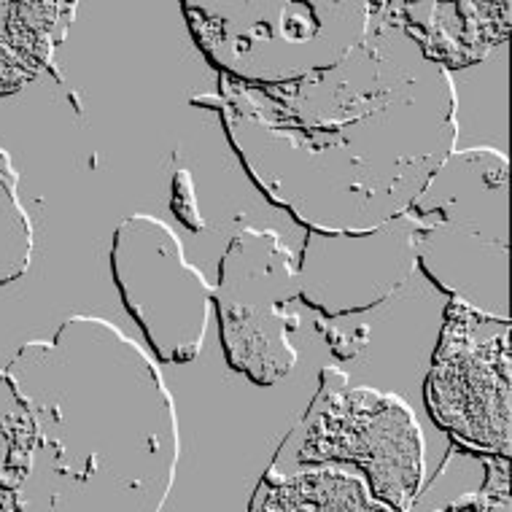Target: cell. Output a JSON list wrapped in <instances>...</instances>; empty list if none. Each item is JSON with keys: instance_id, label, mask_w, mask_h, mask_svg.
<instances>
[{"instance_id": "cell-9", "label": "cell", "mask_w": 512, "mask_h": 512, "mask_svg": "<svg viewBox=\"0 0 512 512\" xmlns=\"http://www.w3.org/2000/svg\"><path fill=\"white\" fill-rule=\"evenodd\" d=\"M386 14L445 71L480 62L512 27V3H386Z\"/></svg>"}, {"instance_id": "cell-6", "label": "cell", "mask_w": 512, "mask_h": 512, "mask_svg": "<svg viewBox=\"0 0 512 512\" xmlns=\"http://www.w3.org/2000/svg\"><path fill=\"white\" fill-rule=\"evenodd\" d=\"M111 270L124 308L133 313L159 362H195L208 332L213 286L186 262L168 224L146 213L122 221Z\"/></svg>"}, {"instance_id": "cell-14", "label": "cell", "mask_w": 512, "mask_h": 512, "mask_svg": "<svg viewBox=\"0 0 512 512\" xmlns=\"http://www.w3.org/2000/svg\"><path fill=\"white\" fill-rule=\"evenodd\" d=\"M480 512H510V486H507V477L502 480L499 486V494L494 488H486V499L480 504Z\"/></svg>"}, {"instance_id": "cell-8", "label": "cell", "mask_w": 512, "mask_h": 512, "mask_svg": "<svg viewBox=\"0 0 512 512\" xmlns=\"http://www.w3.org/2000/svg\"><path fill=\"white\" fill-rule=\"evenodd\" d=\"M418 265L410 216L367 235L308 232L297 262L300 300L324 318L378 308L397 294Z\"/></svg>"}, {"instance_id": "cell-13", "label": "cell", "mask_w": 512, "mask_h": 512, "mask_svg": "<svg viewBox=\"0 0 512 512\" xmlns=\"http://www.w3.org/2000/svg\"><path fill=\"white\" fill-rule=\"evenodd\" d=\"M173 211L178 213V219L184 221L189 230H195V224H192V216L189 213H195V192L189 189V173L181 170L173 181Z\"/></svg>"}, {"instance_id": "cell-5", "label": "cell", "mask_w": 512, "mask_h": 512, "mask_svg": "<svg viewBox=\"0 0 512 512\" xmlns=\"http://www.w3.org/2000/svg\"><path fill=\"white\" fill-rule=\"evenodd\" d=\"M510 316L451 300L426 378L437 424L472 451L510 456Z\"/></svg>"}, {"instance_id": "cell-2", "label": "cell", "mask_w": 512, "mask_h": 512, "mask_svg": "<svg viewBox=\"0 0 512 512\" xmlns=\"http://www.w3.org/2000/svg\"><path fill=\"white\" fill-rule=\"evenodd\" d=\"M507 178L502 151H453L407 211L426 278L491 316H507Z\"/></svg>"}, {"instance_id": "cell-1", "label": "cell", "mask_w": 512, "mask_h": 512, "mask_svg": "<svg viewBox=\"0 0 512 512\" xmlns=\"http://www.w3.org/2000/svg\"><path fill=\"white\" fill-rule=\"evenodd\" d=\"M213 103L259 192L318 235H367L402 219L456 146L445 68L386 14L329 71L278 87L219 76Z\"/></svg>"}, {"instance_id": "cell-12", "label": "cell", "mask_w": 512, "mask_h": 512, "mask_svg": "<svg viewBox=\"0 0 512 512\" xmlns=\"http://www.w3.org/2000/svg\"><path fill=\"white\" fill-rule=\"evenodd\" d=\"M17 176L0 154V283H9L25 273L33 251V227L17 200Z\"/></svg>"}, {"instance_id": "cell-4", "label": "cell", "mask_w": 512, "mask_h": 512, "mask_svg": "<svg viewBox=\"0 0 512 512\" xmlns=\"http://www.w3.org/2000/svg\"><path fill=\"white\" fill-rule=\"evenodd\" d=\"M221 348L232 370L251 383L273 386L297 364L292 335L300 316L289 305L300 300L297 259L273 230H243L219 262Z\"/></svg>"}, {"instance_id": "cell-10", "label": "cell", "mask_w": 512, "mask_h": 512, "mask_svg": "<svg viewBox=\"0 0 512 512\" xmlns=\"http://www.w3.org/2000/svg\"><path fill=\"white\" fill-rule=\"evenodd\" d=\"M71 14L73 3H0V95L36 79Z\"/></svg>"}, {"instance_id": "cell-11", "label": "cell", "mask_w": 512, "mask_h": 512, "mask_svg": "<svg viewBox=\"0 0 512 512\" xmlns=\"http://www.w3.org/2000/svg\"><path fill=\"white\" fill-rule=\"evenodd\" d=\"M254 512H389L343 472H308L267 491Z\"/></svg>"}, {"instance_id": "cell-7", "label": "cell", "mask_w": 512, "mask_h": 512, "mask_svg": "<svg viewBox=\"0 0 512 512\" xmlns=\"http://www.w3.org/2000/svg\"><path fill=\"white\" fill-rule=\"evenodd\" d=\"M302 461H356L372 494L407 512L424 475V440L413 410L394 394L351 389L329 394L302 442Z\"/></svg>"}, {"instance_id": "cell-3", "label": "cell", "mask_w": 512, "mask_h": 512, "mask_svg": "<svg viewBox=\"0 0 512 512\" xmlns=\"http://www.w3.org/2000/svg\"><path fill=\"white\" fill-rule=\"evenodd\" d=\"M380 3H184L195 44L219 76L278 87L329 71L367 38Z\"/></svg>"}]
</instances>
